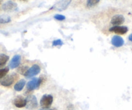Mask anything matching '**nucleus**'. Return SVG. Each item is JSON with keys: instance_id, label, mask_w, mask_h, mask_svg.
<instances>
[{"instance_id": "1", "label": "nucleus", "mask_w": 132, "mask_h": 110, "mask_svg": "<svg viewBox=\"0 0 132 110\" xmlns=\"http://www.w3.org/2000/svg\"><path fill=\"white\" fill-rule=\"evenodd\" d=\"M53 102V97L51 95H44L40 100V106L43 109H46L51 107Z\"/></svg>"}, {"instance_id": "2", "label": "nucleus", "mask_w": 132, "mask_h": 110, "mask_svg": "<svg viewBox=\"0 0 132 110\" xmlns=\"http://www.w3.org/2000/svg\"><path fill=\"white\" fill-rule=\"evenodd\" d=\"M16 74L15 73H12V74H9V75L5 76L4 78L1 79L0 84L5 87L11 86L14 82L15 80H16Z\"/></svg>"}, {"instance_id": "3", "label": "nucleus", "mask_w": 132, "mask_h": 110, "mask_svg": "<svg viewBox=\"0 0 132 110\" xmlns=\"http://www.w3.org/2000/svg\"><path fill=\"white\" fill-rule=\"evenodd\" d=\"M42 82V78H34L29 81L27 84V89L29 91L38 89L40 84Z\"/></svg>"}, {"instance_id": "4", "label": "nucleus", "mask_w": 132, "mask_h": 110, "mask_svg": "<svg viewBox=\"0 0 132 110\" xmlns=\"http://www.w3.org/2000/svg\"><path fill=\"white\" fill-rule=\"evenodd\" d=\"M40 71H41L40 67L38 64H34L31 67H30L28 69L27 71L24 74V76L27 78H31V77H34V76L40 73Z\"/></svg>"}, {"instance_id": "5", "label": "nucleus", "mask_w": 132, "mask_h": 110, "mask_svg": "<svg viewBox=\"0 0 132 110\" xmlns=\"http://www.w3.org/2000/svg\"><path fill=\"white\" fill-rule=\"evenodd\" d=\"M27 105L26 107L29 109L32 110L38 107L37 98L34 95H29L26 98Z\"/></svg>"}, {"instance_id": "6", "label": "nucleus", "mask_w": 132, "mask_h": 110, "mask_svg": "<svg viewBox=\"0 0 132 110\" xmlns=\"http://www.w3.org/2000/svg\"><path fill=\"white\" fill-rule=\"evenodd\" d=\"M71 2V1H60V2H58L56 3H55L50 9V10L54 9L58 11H63L68 8Z\"/></svg>"}, {"instance_id": "7", "label": "nucleus", "mask_w": 132, "mask_h": 110, "mask_svg": "<svg viewBox=\"0 0 132 110\" xmlns=\"http://www.w3.org/2000/svg\"><path fill=\"white\" fill-rule=\"evenodd\" d=\"M124 21H125V18L123 15L115 14L111 18L110 23L111 25H113L115 26H119V25L124 23Z\"/></svg>"}, {"instance_id": "8", "label": "nucleus", "mask_w": 132, "mask_h": 110, "mask_svg": "<svg viewBox=\"0 0 132 110\" xmlns=\"http://www.w3.org/2000/svg\"><path fill=\"white\" fill-rule=\"evenodd\" d=\"M109 31L118 35H124L128 31V28L126 26H113L110 28Z\"/></svg>"}, {"instance_id": "9", "label": "nucleus", "mask_w": 132, "mask_h": 110, "mask_svg": "<svg viewBox=\"0 0 132 110\" xmlns=\"http://www.w3.org/2000/svg\"><path fill=\"white\" fill-rule=\"evenodd\" d=\"M17 8V4L12 1H9L2 5V9L5 12H12V11H16Z\"/></svg>"}, {"instance_id": "10", "label": "nucleus", "mask_w": 132, "mask_h": 110, "mask_svg": "<svg viewBox=\"0 0 132 110\" xmlns=\"http://www.w3.org/2000/svg\"><path fill=\"white\" fill-rule=\"evenodd\" d=\"M13 104L16 107H18V108H22V107H26V98H23L22 96H18L14 99Z\"/></svg>"}, {"instance_id": "11", "label": "nucleus", "mask_w": 132, "mask_h": 110, "mask_svg": "<svg viewBox=\"0 0 132 110\" xmlns=\"http://www.w3.org/2000/svg\"><path fill=\"white\" fill-rule=\"evenodd\" d=\"M20 62H21V56L19 54H16L12 57V60L9 62V67L12 69H15L20 65Z\"/></svg>"}, {"instance_id": "12", "label": "nucleus", "mask_w": 132, "mask_h": 110, "mask_svg": "<svg viewBox=\"0 0 132 110\" xmlns=\"http://www.w3.org/2000/svg\"><path fill=\"white\" fill-rule=\"evenodd\" d=\"M111 44L116 47H122L124 44V41L122 37L119 36H114L111 39Z\"/></svg>"}, {"instance_id": "13", "label": "nucleus", "mask_w": 132, "mask_h": 110, "mask_svg": "<svg viewBox=\"0 0 132 110\" xmlns=\"http://www.w3.org/2000/svg\"><path fill=\"white\" fill-rule=\"evenodd\" d=\"M25 84H26V82H25V80L21 79L18 82H17V83L14 86V88L16 91H21L25 87Z\"/></svg>"}, {"instance_id": "14", "label": "nucleus", "mask_w": 132, "mask_h": 110, "mask_svg": "<svg viewBox=\"0 0 132 110\" xmlns=\"http://www.w3.org/2000/svg\"><path fill=\"white\" fill-rule=\"evenodd\" d=\"M9 60V56L8 55L0 54V68L4 67Z\"/></svg>"}, {"instance_id": "15", "label": "nucleus", "mask_w": 132, "mask_h": 110, "mask_svg": "<svg viewBox=\"0 0 132 110\" xmlns=\"http://www.w3.org/2000/svg\"><path fill=\"white\" fill-rule=\"evenodd\" d=\"M11 18L7 14L0 15V24L8 23L11 22Z\"/></svg>"}, {"instance_id": "16", "label": "nucleus", "mask_w": 132, "mask_h": 110, "mask_svg": "<svg viewBox=\"0 0 132 110\" xmlns=\"http://www.w3.org/2000/svg\"><path fill=\"white\" fill-rule=\"evenodd\" d=\"M100 2L99 0H88L86 2V5L88 8H92L96 6Z\"/></svg>"}, {"instance_id": "17", "label": "nucleus", "mask_w": 132, "mask_h": 110, "mask_svg": "<svg viewBox=\"0 0 132 110\" xmlns=\"http://www.w3.org/2000/svg\"><path fill=\"white\" fill-rule=\"evenodd\" d=\"M9 71V67H5L0 69V79L4 78Z\"/></svg>"}, {"instance_id": "18", "label": "nucleus", "mask_w": 132, "mask_h": 110, "mask_svg": "<svg viewBox=\"0 0 132 110\" xmlns=\"http://www.w3.org/2000/svg\"><path fill=\"white\" fill-rule=\"evenodd\" d=\"M29 68L27 66H24V65H21V66H20V67L18 69V72L19 73H20V74H25V73H26L27 71V70L29 69Z\"/></svg>"}, {"instance_id": "19", "label": "nucleus", "mask_w": 132, "mask_h": 110, "mask_svg": "<svg viewBox=\"0 0 132 110\" xmlns=\"http://www.w3.org/2000/svg\"><path fill=\"white\" fill-rule=\"evenodd\" d=\"M63 45V41L60 39L58 40H55L53 41V46H58V45Z\"/></svg>"}, {"instance_id": "20", "label": "nucleus", "mask_w": 132, "mask_h": 110, "mask_svg": "<svg viewBox=\"0 0 132 110\" xmlns=\"http://www.w3.org/2000/svg\"><path fill=\"white\" fill-rule=\"evenodd\" d=\"M54 18L56 19L57 20H60V21H62V20H64L65 19V16H63L62 14H56L54 15Z\"/></svg>"}, {"instance_id": "21", "label": "nucleus", "mask_w": 132, "mask_h": 110, "mask_svg": "<svg viewBox=\"0 0 132 110\" xmlns=\"http://www.w3.org/2000/svg\"><path fill=\"white\" fill-rule=\"evenodd\" d=\"M129 40H130L131 41H132V34H131L129 36Z\"/></svg>"}, {"instance_id": "22", "label": "nucleus", "mask_w": 132, "mask_h": 110, "mask_svg": "<svg viewBox=\"0 0 132 110\" xmlns=\"http://www.w3.org/2000/svg\"><path fill=\"white\" fill-rule=\"evenodd\" d=\"M40 110H57V109H40Z\"/></svg>"}, {"instance_id": "23", "label": "nucleus", "mask_w": 132, "mask_h": 110, "mask_svg": "<svg viewBox=\"0 0 132 110\" xmlns=\"http://www.w3.org/2000/svg\"><path fill=\"white\" fill-rule=\"evenodd\" d=\"M0 4H1V2H0Z\"/></svg>"}]
</instances>
